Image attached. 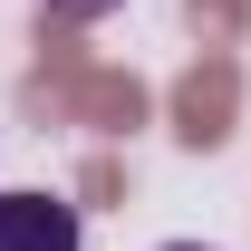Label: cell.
I'll return each mask as SVG.
<instances>
[{
  "mask_svg": "<svg viewBox=\"0 0 251 251\" xmlns=\"http://www.w3.org/2000/svg\"><path fill=\"white\" fill-rule=\"evenodd\" d=\"M164 251H203V242H164Z\"/></svg>",
  "mask_w": 251,
  "mask_h": 251,
  "instance_id": "obj_3",
  "label": "cell"
},
{
  "mask_svg": "<svg viewBox=\"0 0 251 251\" xmlns=\"http://www.w3.org/2000/svg\"><path fill=\"white\" fill-rule=\"evenodd\" d=\"M0 251H87L77 203H58V193H0Z\"/></svg>",
  "mask_w": 251,
  "mask_h": 251,
  "instance_id": "obj_1",
  "label": "cell"
},
{
  "mask_svg": "<svg viewBox=\"0 0 251 251\" xmlns=\"http://www.w3.org/2000/svg\"><path fill=\"white\" fill-rule=\"evenodd\" d=\"M49 20H106V10H126V0H39Z\"/></svg>",
  "mask_w": 251,
  "mask_h": 251,
  "instance_id": "obj_2",
  "label": "cell"
}]
</instances>
